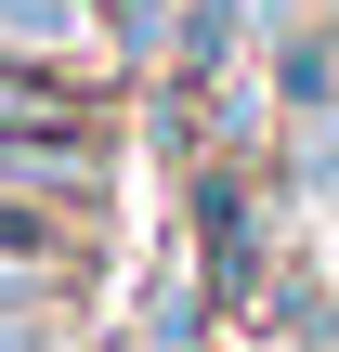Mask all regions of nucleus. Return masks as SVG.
Returning <instances> with one entry per match:
<instances>
[{"instance_id": "obj_2", "label": "nucleus", "mask_w": 339, "mask_h": 352, "mask_svg": "<svg viewBox=\"0 0 339 352\" xmlns=\"http://www.w3.org/2000/svg\"><path fill=\"white\" fill-rule=\"evenodd\" d=\"M0 352H39V340H26V314H0Z\"/></svg>"}, {"instance_id": "obj_1", "label": "nucleus", "mask_w": 339, "mask_h": 352, "mask_svg": "<svg viewBox=\"0 0 339 352\" xmlns=\"http://www.w3.org/2000/svg\"><path fill=\"white\" fill-rule=\"evenodd\" d=\"M91 0H0V52H78Z\"/></svg>"}]
</instances>
